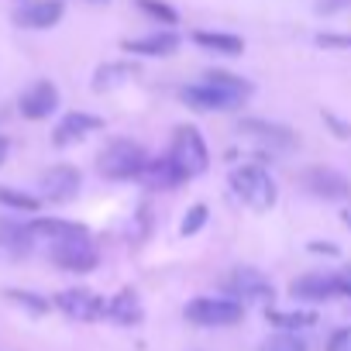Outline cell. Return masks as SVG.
I'll return each instance as SVG.
<instances>
[{"instance_id":"1","label":"cell","mask_w":351,"mask_h":351,"mask_svg":"<svg viewBox=\"0 0 351 351\" xmlns=\"http://www.w3.org/2000/svg\"><path fill=\"white\" fill-rule=\"evenodd\" d=\"M231 190H234V197H238L245 207H252L255 214L272 210L276 200H279V190H276V183H272V176H269L262 165H241V169H234V172H231Z\"/></svg>"},{"instance_id":"2","label":"cell","mask_w":351,"mask_h":351,"mask_svg":"<svg viewBox=\"0 0 351 351\" xmlns=\"http://www.w3.org/2000/svg\"><path fill=\"white\" fill-rule=\"evenodd\" d=\"M169 158L180 165L190 180L193 176H204L210 169V152H207V141L204 134L193 128V124H180L172 134V145H169Z\"/></svg>"},{"instance_id":"3","label":"cell","mask_w":351,"mask_h":351,"mask_svg":"<svg viewBox=\"0 0 351 351\" xmlns=\"http://www.w3.org/2000/svg\"><path fill=\"white\" fill-rule=\"evenodd\" d=\"M245 317V303L234 296H197L186 303V320L197 327H231Z\"/></svg>"},{"instance_id":"4","label":"cell","mask_w":351,"mask_h":351,"mask_svg":"<svg viewBox=\"0 0 351 351\" xmlns=\"http://www.w3.org/2000/svg\"><path fill=\"white\" fill-rule=\"evenodd\" d=\"M141 165H145V152H141V145H134L128 138L110 141L97 155V169H100V176H107V180H138Z\"/></svg>"},{"instance_id":"5","label":"cell","mask_w":351,"mask_h":351,"mask_svg":"<svg viewBox=\"0 0 351 351\" xmlns=\"http://www.w3.org/2000/svg\"><path fill=\"white\" fill-rule=\"evenodd\" d=\"M49 255H52V262H56L59 269H66V272H93V269L100 265V252H97V245L90 241V234L66 238V241L52 245Z\"/></svg>"},{"instance_id":"6","label":"cell","mask_w":351,"mask_h":351,"mask_svg":"<svg viewBox=\"0 0 351 351\" xmlns=\"http://www.w3.org/2000/svg\"><path fill=\"white\" fill-rule=\"evenodd\" d=\"M238 134H245L248 141L269 148V152H286L296 145V131L286 128V124H276V121H262V117H245L238 124Z\"/></svg>"},{"instance_id":"7","label":"cell","mask_w":351,"mask_h":351,"mask_svg":"<svg viewBox=\"0 0 351 351\" xmlns=\"http://www.w3.org/2000/svg\"><path fill=\"white\" fill-rule=\"evenodd\" d=\"M224 289H228V296H234V300H252V303H269L272 296H276V289H272V282L258 272V269H231V276L224 279Z\"/></svg>"},{"instance_id":"8","label":"cell","mask_w":351,"mask_h":351,"mask_svg":"<svg viewBox=\"0 0 351 351\" xmlns=\"http://www.w3.org/2000/svg\"><path fill=\"white\" fill-rule=\"evenodd\" d=\"M42 197L45 200H52V204H66V200H73L76 193H80V186H83V176H80V169L76 165H52L49 172H42Z\"/></svg>"},{"instance_id":"9","label":"cell","mask_w":351,"mask_h":351,"mask_svg":"<svg viewBox=\"0 0 351 351\" xmlns=\"http://www.w3.org/2000/svg\"><path fill=\"white\" fill-rule=\"evenodd\" d=\"M56 107H59V90H56V83H49V80L32 83V86L21 93V100H18V110H21V117H28V121H45L49 114H56Z\"/></svg>"},{"instance_id":"10","label":"cell","mask_w":351,"mask_h":351,"mask_svg":"<svg viewBox=\"0 0 351 351\" xmlns=\"http://www.w3.org/2000/svg\"><path fill=\"white\" fill-rule=\"evenodd\" d=\"M56 306L66 317H73V320H100V317H107V303L97 293H90V289H62L56 296Z\"/></svg>"},{"instance_id":"11","label":"cell","mask_w":351,"mask_h":351,"mask_svg":"<svg viewBox=\"0 0 351 351\" xmlns=\"http://www.w3.org/2000/svg\"><path fill=\"white\" fill-rule=\"evenodd\" d=\"M303 186H306L313 197H320V200H348V197H351L348 176H341V172H334V169H324V165L303 172Z\"/></svg>"},{"instance_id":"12","label":"cell","mask_w":351,"mask_h":351,"mask_svg":"<svg viewBox=\"0 0 351 351\" xmlns=\"http://www.w3.org/2000/svg\"><path fill=\"white\" fill-rule=\"evenodd\" d=\"M66 8L62 0H28V4H21L14 11V21L21 28H35V32H45V28H56L62 21Z\"/></svg>"},{"instance_id":"13","label":"cell","mask_w":351,"mask_h":351,"mask_svg":"<svg viewBox=\"0 0 351 351\" xmlns=\"http://www.w3.org/2000/svg\"><path fill=\"white\" fill-rule=\"evenodd\" d=\"M138 180H141L148 190H176L180 183H186L190 176L165 155V158H145V165H141V172H138Z\"/></svg>"},{"instance_id":"14","label":"cell","mask_w":351,"mask_h":351,"mask_svg":"<svg viewBox=\"0 0 351 351\" xmlns=\"http://www.w3.org/2000/svg\"><path fill=\"white\" fill-rule=\"evenodd\" d=\"M100 128H104V117H97V114H86V110H73V114H66V117L56 124L52 145H56V148L76 145V141H83L86 134H93V131H100Z\"/></svg>"},{"instance_id":"15","label":"cell","mask_w":351,"mask_h":351,"mask_svg":"<svg viewBox=\"0 0 351 351\" xmlns=\"http://www.w3.org/2000/svg\"><path fill=\"white\" fill-rule=\"evenodd\" d=\"M293 300H310V303H324V300H334L341 296V286H337V272H306L300 276L293 286H289Z\"/></svg>"},{"instance_id":"16","label":"cell","mask_w":351,"mask_h":351,"mask_svg":"<svg viewBox=\"0 0 351 351\" xmlns=\"http://www.w3.org/2000/svg\"><path fill=\"white\" fill-rule=\"evenodd\" d=\"M180 97H183L186 107H193V110H207V114H210V110H234V107H241L234 97L221 93V90L210 86L207 80H204V83H193V86H183Z\"/></svg>"},{"instance_id":"17","label":"cell","mask_w":351,"mask_h":351,"mask_svg":"<svg viewBox=\"0 0 351 351\" xmlns=\"http://www.w3.org/2000/svg\"><path fill=\"white\" fill-rule=\"evenodd\" d=\"M25 231H28V238L32 241H42V245H59V241H66V238H76V234H86V228L83 224H73V221H59V217H42V221H32V224H25Z\"/></svg>"},{"instance_id":"18","label":"cell","mask_w":351,"mask_h":351,"mask_svg":"<svg viewBox=\"0 0 351 351\" xmlns=\"http://www.w3.org/2000/svg\"><path fill=\"white\" fill-rule=\"evenodd\" d=\"M180 35L176 32H152L145 38H124L121 49L124 52H134V56H172L176 49H180Z\"/></svg>"},{"instance_id":"19","label":"cell","mask_w":351,"mask_h":351,"mask_svg":"<svg viewBox=\"0 0 351 351\" xmlns=\"http://www.w3.org/2000/svg\"><path fill=\"white\" fill-rule=\"evenodd\" d=\"M107 317L121 327H131V324H141V303H138V293L134 289H121L114 300H107Z\"/></svg>"},{"instance_id":"20","label":"cell","mask_w":351,"mask_h":351,"mask_svg":"<svg viewBox=\"0 0 351 351\" xmlns=\"http://www.w3.org/2000/svg\"><path fill=\"white\" fill-rule=\"evenodd\" d=\"M134 73H138L134 62H104V66L93 73V90H97V93L117 90V86H124Z\"/></svg>"},{"instance_id":"21","label":"cell","mask_w":351,"mask_h":351,"mask_svg":"<svg viewBox=\"0 0 351 351\" xmlns=\"http://www.w3.org/2000/svg\"><path fill=\"white\" fill-rule=\"evenodd\" d=\"M193 42L207 52H217V56H241L245 52V42L238 35H224V32H197Z\"/></svg>"},{"instance_id":"22","label":"cell","mask_w":351,"mask_h":351,"mask_svg":"<svg viewBox=\"0 0 351 351\" xmlns=\"http://www.w3.org/2000/svg\"><path fill=\"white\" fill-rule=\"evenodd\" d=\"M204 80H207L210 86H217L221 93H228V97H234L238 104H241V100H248V97H252V90H255V86H252V83H248L245 76H234V73H221V69H214V73H207Z\"/></svg>"},{"instance_id":"23","label":"cell","mask_w":351,"mask_h":351,"mask_svg":"<svg viewBox=\"0 0 351 351\" xmlns=\"http://www.w3.org/2000/svg\"><path fill=\"white\" fill-rule=\"evenodd\" d=\"M265 317H269V324H276L282 330H303V327L317 324V313H310V310H269Z\"/></svg>"},{"instance_id":"24","label":"cell","mask_w":351,"mask_h":351,"mask_svg":"<svg viewBox=\"0 0 351 351\" xmlns=\"http://www.w3.org/2000/svg\"><path fill=\"white\" fill-rule=\"evenodd\" d=\"M0 204L11 207V210H25V214H35V210L42 207V200H38V197L21 193V190H14V186H0Z\"/></svg>"},{"instance_id":"25","label":"cell","mask_w":351,"mask_h":351,"mask_svg":"<svg viewBox=\"0 0 351 351\" xmlns=\"http://www.w3.org/2000/svg\"><path fill=\"white\" fill-rule=\"evenodd\" d=\"M262 351H306V341L296 334V330H282L276 337H269L262 344Z\"/></svg>"},{"instance_id":"26","label":"cell","mask_w":351,"mask_h":351,"mask_svg":"<svg viewBox=\"0 0 351 351\" xmlns=\"http://www.w3.org/2000/svg\"><path fill=\"white\" fill-rule=\"evenodd\" d=\"M138 8H141L148 18L162 21V25H176V21H180V14H176L169 4H162V0H138Z\"/></svg>"},{"instance_id":"27","label":"cell","mask_w":351,"mask_h":351,"mask_svg":"<svg viewBox=\"0 0 351 351\" xmlns=\"http://www.w3.org/2000/svg\"><path fill=\"white\" fill-rule=\"evenodd\" d=\"M204 224H207V207H204V204H197V207H190V210H186V221L180 224V234H183V238H190V234H197Z\"/></svg>"},{"instance_id":"28","label":"cell","mask_w":351,"mask_h":351,"mask_svg":"<svg viewBox=\"0 0 351 351\" xmlns=\"http://www.w3.org/2000/svg\"><path fill=\"white\" fill-rule=\"evenodd\" d=\"M8 300H14V303L28 306L32 313H45V310H49V300H42V296H35V293H18V289H11V293H8Z\"/></svg>"},{"instance_id":"29","label":"cell","mask_w":351,"mask_h":351,"mask_svg":"<svg viewBox=\"0 0 351 351\" xmlns=\"http://www.w3.org/2000/svg\"><path fill=\"white\" fill-rule=\"evenodd\" d=\"M327 351H351V324L330 334V341H327Z\"/></svg>"},{"instance_id":"30","label":"cell","mask_w":351,"mask_h":351,"mask_svg":"<svg viewBox=\"0 0 351 351\" xmlns=\"http://www.w3.org/2000/svg\"><path fill=\"white\" fill-rule=\"evenodd\" d=\"M320 49H351V35H317Z\"/></svg>"},{"instance_id":"31","label":"cell","mask_w":351,"mask_h":351,"mask_svg":"<svg viewBox=\"0 0 351 351\" xmlns=\"http://www.w3.org/2000/svg\"><path fill=\"white\" fill-rule=\"evenodd\" d=\"M324 124H327V128H330V131H334L341 141H348V138H351V124H344L341 117H334V114H324Z\"/></svg>"},{"instance_id":"32","label":"cell","mask_w":351,"mask_h":351,"mask_svg":"<svg viewBox=\"0 0 351 351\" xmlns=\"http://www.w3.org/2000/svg\"><path fill=\"white\" fill-rule=\"evenodd\" d=\"M337 286H341V296H351V269L337 272Z\"/></svg>"},{"instance_id":"33","label":"cell","mask_w":351,"mask_h":351,"mask_svg":"<svg viewBox=\"0 0 351 351\" xmlns=\"http://www.w3.org/2000/svg\"><path fill=\"white\" fill-rule=\"evenodd\" d=\"M310 252H324V255H337V248L330 241H310Z\"/></svg>"},{"instance_id":"34","label":"cell","mask_w":351,"mask_h":351,"mask_svg":"<svg viewBox=\"0 0 351 351\" xmlns=\"http://www.w3.org/2000/svg\"><path fill=\"white\" fill-rule=\"evenodd\" d=\"M8 162V138H0V165Z\"/></svg>"},{"instance_id":"35","label":"cell","mask_w":351,"mask_h":351,"mask_svg":"<svg viewBox=\"0 0 351 351\" xmlns=\"http://www.w3.org/2000/svg\"><path fill=\"white\" fill-rule=\"evenodd\" d=\"M341 217H344V228H348V231H351V207H348V210H344V214H341Z\"/></svg>"}]
</instances>
